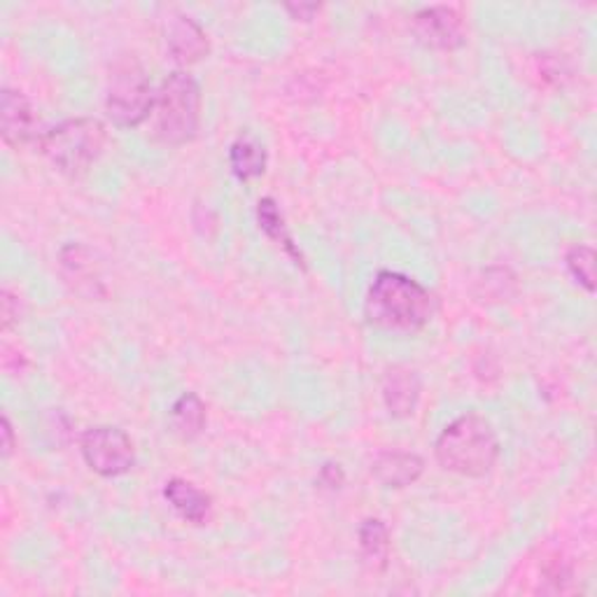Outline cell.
Instances as JSON below:
<instances>
[{"instance_id": "cell-6", "label": "cell", "mask_w": 597, "mask_h": 597, "mask_svg": "<svg viewBox=\"0 0 597 597\" xmlns=\"http://www.w3.org/2000/svg\"><path fill=\"white\" fill-rule=\"evenodd\" d=\"M80 451L89 469L106 479L127 474L136 460L131 439L117 428H94L85 432Z\"/></svg>"}, {"instance_id": "cell-11", "label": "cell", "mask_w": 597, "mask_h": 597, "mask_svg": "<svg viewBox=\"0 0 597 597\" xmlns=\"http://www.w3.org/2000/svg\"><path fill=\"white\" fill-rule=\"evenodd\" d=\"M420 400V379L409 366H392L383 379V402L394 418H407Z\"/></svg>"}, {"instance_id": "cell-15", "label": "cell", "mask_w": 597, "mask_h": 597, "mask_svg": "<svg viewBox=\"0 0 597 597\" xmlns=\"http://www.w3.org/2000/svg\"><path fill=\"white\" fill-rule=\"evenodd\" d=\"M360 549L364 560L369 562L371 569L383 571L388 567L390 558V535L385 522L379 518H369L362 522L360 528Z\"/></svg>"}, {"instance_id": "cell-5", "label": "cell", "mask_w": 597, "mask_h": 597, "mask_svg": "<svg viewBox=\"0 0 597 597\" xmlns=\"http://www.w3.org/2000/svg\"><path fill=\"white\" fill-rule=\"evenodd\" d=\"M155 108L153 85H149L145 70L136 61H124L115 68L106 110L108 117L117 124V127L131 129L138 127L140 121L147 119V115Z\"/></svg>"}, {"instance_id": "cell-10", "label": "cell", "mask_w": 597, "mask_h": 597, "mask_svg": "<svg viewBox=\"0 0 597 597\" xmlns=\"http://www.w3.org/2000/svg\"><path fill=\"white\" fill-rule=\"evenodd\" d=\"M0 131H3V140L12 147L29 143L36 136V115L27 96L12 89L3 91V104H0Z\"/></svg>"}, {"instance_id": "cell-14", "label": "cell", "mask_w": 597, "mask_h": 597, "mask_svg": "<svg viewBox=\"0 0 597 597\" xmlns=\"http://www.w3.org/2000/svg\"><path fill=\"white\" fill-rule=\"evenodd\" d=\"M229 164L238 180L260 178L266 168V149L251 136H241L229 147Z\"/></svg>"}, {"instance_id": "cell-7", "label": "cell", "mask_w": 597, "mask_h": 597, "mask_svg": "<svg viewBox=\"0 0 597 597\" xmlns=\"http://www.w3.org/2000/svg\"><path fill=\"white\" fill-rule=\"evenodd\" d=\"M413 31L425 45L434 49H448V52L462 47L464 42V27L460 14L453 8L443 6L420 10L413 17Z\"/></svg>"}, {"instance_id": "cell-3", "label": "cell", "mask_w": 597, "mask_h": 597, "mask_svg": "<svg viewBox=\"0 0 597 597\" xmlns=\"http://www.w3.org/2000/svg\"><path fill=\"white\" fill-rule=\"evenodd\" d=\"M155 131L168 145L189 143L202 121V91L187 72H173L155 98Z\"/></svg>"}, {"instance_id": "cell-16", "label": "cell", "mask_w": 597, "mask_h": 597, "mask_svg": "<svg viewBox=\"0 0 597 597\" xmlns=\"http://www.w3.org/2000/svg\"><path fill=\"white\" fill-rule=\"evenodd\" d=\"M173 428L183 439H194L204 432L206 425V404L194 392H185L170 409Z\"/></svg>"}, {"instance_id": "cell-22", "label": "cell", "mask_w": 597, "mask_h": 597, "mask_svg": "<svg viewBox=\"0 0 597 597\" xmlns=\"http://www.w3.org/2000/svg\"><path fill=\"white\" fill-rule=\"evenodd\" d=\"M296 19H304L309 21L313 17V12H317V6H290L287 8Z\"/></svg>"}, {"instance_id": "cell-9", "label": "cell", "mask_w": 597, "mask_h": 597, "mask_svg": "<svg viewBox=\"0 0 597 597\" xmlns=\"http://www.w3.org/2000/svg\"><path fill=\"white\" fill-rule=\"evenodd\" d=\"M166 42L170 55L180 63H196L208 55V38L198 23L185 14H173L166 21Z\"/></svg>"}, {"instance_id": "cell-19", "label": "cell", "mask_w": 597, "mask_h": 597, "mask_svg": "<svg viewBox=\"0 0 597 597\" xmlns=\"http://www.w3.org/2000/svg\"><path fill=\"white\" fill-rule=\"evenodd\" d=\"M0 306H3V330L8 332L14 325V322L19 320V298L10 290H3Z\"/></svg>"}, {"instance_id": "cell-4", "label": "cell", "mask_w": 597, "mask_h": 597, "mask_svg": "<svg viewBox=\"0 0 597 597\" xmlns=\"http://www.w3.org/2000/svg\"><path fill=\"white\" fill-rule=\"evenodd\" d=\"M106 129L98 119H68L40 140L45 157L66 176H82L101 157Z\"/></svg>"}, {"instance_id": "cell-18", "label": "cell", "mask_w": 597, "mask_h": 597, "mask_svg": "<svg viewBox=\"0 0 597 597\" xmlns=\"http://www.w3.org/2000/svg\"><path fill=\"white\" fill-rule=\"evenodd\" d=\"M571 276L577 278L588 292L595 290V253L588 245H575L565 257Z\"/></svg>"}, {"instance_id": "cell-1", "label": "cell", "mask_w": 597, "mask_h": 597, "mask_svg": "<svg viewBox=\"0 0 597 597\" xmlns=\"http://www.w3.org/2000/svg\"><path fill=\"white\" fill-rule=\"evenodd\" d=\"M432 311V294L404 273L381 271L366 292L369 325L385 332L413 334L428 325Z\"/></svg>"}, {"instance_id": "cell-17", "label": "cell", "mask_w": 597, "mask_h": 597, "mask_svg": "<svg viewBox=\"0 0 597 597\" xmlns=\"http://www.w3.org/2000/svg\"><path fill=\"white\" fill-rule=\"evenodd\" d=\"M257 219H260V227L262 232L271 238V241H276L278 245H283V251L296 262V264H302L304 266V257L302 253H298V247L294 245L287 227H285V219L276 206V202H273V198H262L260 202V208H257Z\"/></svg>"}, {"instance_id": "cell-2", "label": "cell", "mask_w": 597, "mask_h": 597, "mask_svg": "<svg viewBox=\"0 0 597 597\" xmlns=\"http://www.w3.org/2000/svg\"><path fill=\"white\" fill-rule=\"evenodd\" d=\"M434 451L443 469L479 479L486 477L500 458V441L486 418L464 413L439 434Z\"/></svg>"}, {"instance_id": "cell-21", "label": "cell", "mask_w": 597, "mask_h": 597, "mask_svg": "<svg viewBox=\"0 0 597 597\" xmlns=\"http://www.w3.org/2000/svg\"><path fill=\"white\" fill-rule=\"evenodd\" d=\"M12 448H14V437H12V425H10V420L3 418V456L10 458L12 453Z\"/></svg>"}, {"instance_id": "cell-13", "label": "cell", "mask_w": 597, "mask_h": 597, "mask_svg": "<svg viewBox=\"0 0 597 597\" xmlns=\"http://www.w3.org/2000/svg\"><path fill=\"white\" fill-rule=\"evenodd\" d=\"M164 497L173 509H176L185 520L194 522V526H204L213 509L211 495H206L204 490H198L194 483L183 481V479L168 481L164 488Z\"/></svg>"}, {"instance_id": "cell-12", "label": "cell", "mask_w": 597, "mask_h": 597, "mask_svg": "<svg viewBox=\"0 0 597 597\" xmlns=\"http://www.w3.org/2000/svg\"><path fill=\"white\" fill-rule=\"evenodd\" d=\"M422 469H425V462H422L415 453H402V451L381 453L371 467L373 477L388 488L413 486L422 477Z\"/></svg>"}, {"instance_id": "cell-8", "label": "cell", "mask_w": 597, "mask_h": 597, "mask_svg": "<svg viewBox=\"0 0 597 597\" xmlns=\"http://www.w3.org/2000/svg\"><path fill=\"white\" fill-rule=\"evenodd\" d=\"M61 266L63 276L70 283V287L87 296V298H101L106 296L101 271H98L91 253L85 245H66L61 251Z\"/></svg>"}, {"instance_id": "cell-20", "label": "cell", "mask_w": 597, "mask_h": 597, "mask_svg": "<svg viewBox=\"0 0 597 597\" xmlns=\"http://www.w3.org/2000/svg\"><path fill=\"white\" fill-rule=\"evenodd\" d=\"M320 483L327 486L332 490L341 488L343 486V471L339 464H325L320 469Z\"/></svg>"}]
</instances>
